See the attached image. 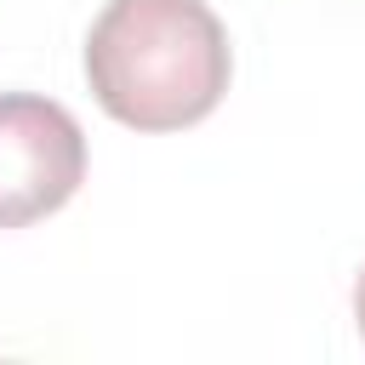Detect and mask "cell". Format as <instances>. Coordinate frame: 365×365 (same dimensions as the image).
Wrapping results in <instances>:
<instances>
[{"label":"cell","mask_w":365,"mask_h":365,"mask_svg":"<svg viewBox=\"0 0 365 365\" xmlns=\"http://www.w3.org/2000/svg\"><path fill=\"white\" fill-rule=\"evenodd\" d=\"M86 80L131 131H182L228 91V34L205 0H108L86 34Z\"/></svg>","instance_id":"cell-1"},{"label":"cell","mask_w":365,"mask_h":365,"mask_svg":"<svg viewBox=\"0 0 365 365\" xmlns=\"http://www.w3.org/2000/svg\"><path fill=\"white\" fill-rule=\"evenodd\" d=\"M86 177V137L51 97H0V228H23L74 200Z\"/></svg>","instance_id":"cell-2"},{"label":"cell","mask_w":365,"mask_h":365,"mask_svg":"<svg viewBox=\"0 0 365 365\" xmlns=\"http://www.w3.org/2000/svg\"><path fill=\"white\" fill-rule=\"evenodd\" d=\"M354 319H359V336H365V274H359V285H354Z\"/></svg>","instance_id":"cell-3"}]
</instances>
